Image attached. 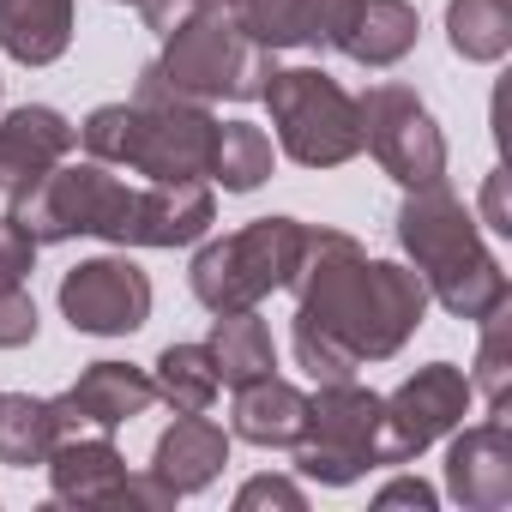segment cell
<instances>
[{"label": "cell", "mask_w": 512, "mask_h": 512, "mask_svg": "<svg viewBox=\"0 0 512 512\" xmlns=\"http://www.w3.org/2000/svg\"><path fill=\"white\" fill-rule=\"evenodd\" d=\"M211 229V193L199 181H151L133 199V247H181Z\"/></svg>", "instance_id": "4fadbf2b"}, {"label": "cell", "mask_w": 512, "mask_h": 512, "mask_svg": "<svg viewBox=\"0 0 512 512\" xmlns=\"http://www.w3.org/2000/svg\"><path fill=\"white\" fill-rule=\"evenodd\" d=\"M151 398H157V386H151L145 374H133V368H121V362H97V368L79 374V386H73L67 398H55V416H61V434L79 428V422H91V428H121V422L145 416Z\"/></svg>", "instance_id": "7c38bea8"}, {"label": "cell", "mask_w": 512, "mask_h": 512, "mask_svg": "<svg viewBox=\"0 0 512 512\" xmlns=\"http://www.w3.org/2000/svg\"><path fill=\"white\" fill-rule=\"evenodd\" d=\"M223 428L217 422H205V410H193V416H181L163 440H157V482L169 488V494H187V488H205L211 476H217V464H223Z\"/></svg>", "instance_id": "2e32d148"}, {"label": "cell", "mask_w": 512, "mask_h": 512, "mask_svg": "<svg viewBox=\"0 0 512 512\" xmlns=\"http://www.w3.org/2000/svg\"><path fill=\"white\" fill-rule=\"evenodd\" d=\"M61 308L73 320V332H139L151 314V278L133 260H85L79 272H67L61 284Z\"/></svg>", "instance_id": "ba28073f"}, {"label": "cell", "mask_w": 512, "mask_h": 512, "mask_svg": "<svg viewBox=\"0 0 512 512\" xmlns=\"http://www.w3.org/2000/svg\"><path fill=\"white\" fill-rule=\"evenodd\" d=\"M193 7H205V13H235L241 0H193Z\"/></svg>", "instance_id": "f1b7e54d"}, {"label": "cell", "mask_w": 512, "mask_h": 512, "mask_svg": "<svg viewBox=\"0 0 512 512\" xmlns=\"http://www.w3.org/2000/svg\"><path fill=\"white\" fill-rule=\"evenodd\" d=\"M296 464L308 476H326V482H350L362 464L380 458V398L356 392L350 380H332L314 404H308V422H302V440H296Z\"/></svg>", "instance_id": "8992f818"}, {"label": "cell", "mask_w": 512, "mask_h": 512, "mask_svg": "<svg viewBox=\"0 0 512 512\" xmlns=\"http://www.w3.org/2000/svg\"><path fill=\"white\" fill-rule=\"evenodd\" d=\"M127 464L115 458V446L103 440H67L55 452V494L61 500H127Z\"/></svg>", "instance_id": "d6986e66"}, {"label": "cell", "mask_w": 512, "mask_h": 512, "mask_svg": "<svg viewBox=\"0 0 512 512\" xmlns=\"http://www.w3.org/2000/svg\"><path fill=\"white\" fill-rule=\"evenodd\" d=\"M229 193H247V187H260L272 175V139L260 127H247V121H223L217 139H211V169Z\"/></svg>", "instance_id": "44dd1931"}, {"label": "cell", "mask_w": 512, "mask_h": 512, "mask_svg": "<svg viewBox=\"0 0 512 512\" xmlns=\"http://www.w3.org/2000/svg\"><path fill=\"white\" fill-rule=\"evenodd\" d=\"M296 356L314 380H350L362 356H392L422 320L428 284L404 266L362 260L350 235H308L296 266Z\"/></svg>", "instance_id": "6da1fadb"}, {"label": "cell", "mask_w": 512, "mask_h": 512, "mask_svg": "<svg viewBox=\"0 0 512 512\" xmlns=\"http://www.w3.org/2000/svg\"><path fill=\"white\" fill-rule=\"evenodd\" d=\"M272 103V121H278V139L296 163L308 169H332V163H350L362 151V115L356 103L314 67H272L266 73V91Z\"/></svg>", "instance_id": "5b68a950"}, {"label": "cell", "mask_w": 512, "mask_h": 512, "mask_svg": "<svg viewBox=\"0 0 512 512\" xmlns=\"http://www.w3.org/2000/svg\"><path fill=\"white\" fill-rule=\"evenodd\" d=\"M247 500H284V506H302V494L284 488V482H253V488H241V506H247Z\"/></svg>", "instance_id": "4316f807"}, {"label": "cell", "mask_w": 512, "mask_h": 512, "mask_svg": "<svg viewBox=\"0 0 512 512\" xmlns=\"http://www.w3.org/2000/svg\"><path fill=\"white\" fill-rule=\"evenodd\" d=\"M205 350H211L223 386H247V380H260V374L278 368V356H272V332H266V320L253 314V308H241V314H217Z\"/></svg>", "instance_id": "e0dca14e"}, {"label": "cell", "mask_w": 512, "mask_h": 512, "mask_svg": "<svg viewBox=\"0 0 512 512\" xmlns=\"http://www.w3.org/2000/svg\"><path fill=\"white\" fill-rule=\"evenodd\" d=\"M458 410H464V374L452 362L422 368L392 404H380V458L392 464V458L422 452L446 422H458Z\"/></svg>", "instance_id": "9c48e42d"}, {"label": "cell", "mask_w": 512, "mask_h": 512, "mask_svg": "<svg viewBox=\"0 0 512 512\" xmlns=\"http://www.w3.org/2000/svg\"><path fill=\"white\" fill-rule=\"evenodd\" d=\"M308 422V398L272 374L235 386V434L241 440H260V446H296Z\"/></svg>", "instance_id": "5bb4252c"}, {"label": "cell", "mask_w": 512, "mask_h": 512, "mask_svg": "<svg viewBox=\"0 0 512 512\" xmlns=\"http://www.w3.org/2000/svg\"><path fill=\"white\" fill-rule=\"evenodd\" d=\"M302 241H308V229L290 223V217H260V223H247L241 235L211 241L199 260H193V296H199L211 314H241V308H253L266 290H278V284L296 278Z\"/></svg>", "instance_id": "3957f363"}, {"label": "cell", "mask_w": 512, "mask_h": 512, "mask_svg": "<svg viewBox=\"0 0 512 512\" xmlns=\"http://www.w3.org/2000/svg\"><path fill=\"white\" fill-rule=\"evenodd\" d=\"M452 49L470 61H500L512 43V13L506 0H452Z\"/></svg>", "instance_id": "603a6c76"}, {"label": "cell", "mask_w": 512, "mask_h": 512, "mask_svg": "<svg viewBox=\"0 0 512 512\" xmlns=\"http://www.w3.org/2000/svg\"><path fill=\"white\" fill-rule=\"evenodd\" d=\"M61 440V416L49 398H0V458L7 464H43Z\"/></svg>", "instance_id": "ffe728a7"}, {"label": "cell", "mask_w": 512, "mask_h": 512, "mask_svg": "<svg viewBox=\"0 0 512 512\" xmlns=\"http://www.w3.org/2000/svg\"><path fill=\"white\" fill-rule=\"evenodd\" d=\"M362 0H241L235 25L260 49H296V43H344Z\"/></svg>", "instance_id": "30bf717a"}, {"label": "cell", "mask_w": 512, "mask_h": 512, "mask_svg": "<svg viewBox=\"0 0 512 512\" xmlns=\"http://www.w3.org/2000/svg\"><path fill=\"white\" fill-rule=\"evenodd\" d=\"M362 145L404 181V187H440V169H446V145L428 121V109L404 91V85H374L362 103Z\"/></svg>", "instance_id": "52a82bcc"}, {"label": "cell", "mask_w": 512, "mask_h": 512, "mask_svg": "<svg viewBox=\"0 0 512 512\" xmlns=\"http://www.w3.org/2000/svg\"><path fill=\"white\" fill-rule=\"evenodd\" d=\"M31 260H37V235L19 217H0V284H25Z\"/></svg>", "instance_id": "cb8c5ba5"}, {"label": "cell", "mask_w": 512, "mask_h": 512, "mask_svg": "<svg viewBox=\"0 0 512 512\" xmlns=\"http://www.w3.org/2000/svg\"><path fill=\"white\" fill-rule=\"evenodd\" d=\"M181 416H193V410H205L211 398H217V362H211V350L205 344H169L163 356H157V380H151Z\"/></svg>", "instance_id": "7402d4cb"}, {"label": "cell", "mask_w": 512, "mask_h": 512, "mask_svg": "<svg viewBox=\"0 0 512 512\" xmlns=\"http://www.w3.org/2000/svg\"><path fill=\"white\" fill-rule=\"evenodd\" d=\"M139 13H145V25H151V31H163V37H169V31H175L181 19H193L199 7H193V0H139Z\"/></svg>", "instance_id": "484cf974"}, {"label": "cell", "mask_w": 512, "mask_h": 512, "mask_svg": "<svg viewBox=\"0 0 512 512\" xmlns=\"http://www.w3.org/2000/svg\"><path fill=\"white\" fill-rule=\"evenodd\" d=\"M163 85L175 97H260L266 91V73H272V55L253 43L235 13H193L169 31V49H163Z\"/></svg>", "instance_id": "277c9868"}, {"label": "cell", "mask_w": 512, "mask_h": 512, "mask_svg": "<svg viewBox=\"0 0 512 512\" xmlns=\"http://www.w3.org/2000/svg\"><path fill=\"white\" fill-rule=\"evenodd\" d=\"M67 151H73V127L55 109H13L0 121V193L25 199Z\"/></svg>", "instance_id": "8fae6325"}, {"label": "cell", "mask_w": 512, "mask_h": 512, "mask_svg": "<svg viewBox=\"0 0 512 512\" xmlns=\"http://www.w3.org/2000/svg\"><path fill=\"white\" fill-rule=\"evenodd\" d=\"M380 500H386V506H392V500H416V506H428V500H434V494H428V488H422V482H392V488H386V494H380Z\"/></svg>", "instance_id": "83f0119b"}, {"label": "cell", "mask_w": 512, "mask_h": 512, "mask_svg": "<svg viewBox=\"0 0 512 512\" xmlns=\"http://www.w3.org/2000/svg\"><path fill=\"white\" fill-rule=\"evenodd\" d=\"M37 338V308L25 296V284H0V350L31 344Z\"/></svg>", "instance_id": "d4e9b609"}, {"label": "cell", "mask_w": 512, "mask_h": 512, "mask_svg": "<svg viewBox=\"0 0 512 512\" xmlns=\"http://www.w3.org/2000/svg\"><path fill=\"white\" fill-rule=\"evenodd\" d=\"M398 235H404V247L416 253L422 284H428L458 320H488V314H500L506 278L494 272V260L482 253V241H476L464 205H458L446 187H422V193L404 205Z\"/></svg>", "instance_id": "7a4b0ae2"}, {"label": "cell", "mask_w": 512, "mask_h": 512, "mask_svg": "<svg viewBox=\"0 0 512 512\" xmlns=\"http://www.w3.org/2000/svg\"><path fill=\"white\" fill-rule=\"evenodd\" d=\"M410 43H416V13L404 0H362L338 49L362 67H392L398 55H410Z\"/></svg>", "instance_id": "ac0fdd59"}, {"label": "cell", "mask_w": 512, "mask_h": 512, "mask_svg": "<svg viewBox=\"0 0 512 512\" xmlns=\"http://www.w3.org/2000/svg\"><path fill=\"white\" fill-rule=\"evenodd\" d=\"M73 37V0H0V49L25 67H43Z\"/></svg>", "instance_id": "9a60e30c"}]
</instances>
